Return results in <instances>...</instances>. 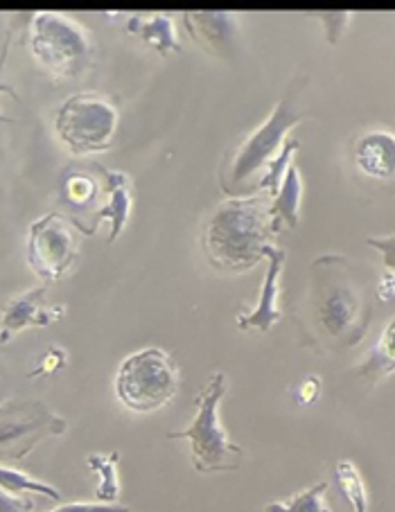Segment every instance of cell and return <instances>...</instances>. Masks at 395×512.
I'll use <instances>...</instances> for the list:
<instances>
[{
	"label": "cell",
	"instance_id": "obj_1",
	"mask_svg": "<svg viewBox=\"0 0 395 512\" xmlns=\"http://www.w3.org/2000/svg\"><path fill=\"white\" fill-rule=\"evenodd\" d=\"M274 235L265 197H235L217 206L210 215L201 235V246L215 269L242 273L265 258Z\"/></svg>",
	"mask_w": 395,
	"mask_h": 512
},
{
	"label": "cell",
	"instance_id": "obj_2",
	"mask_svg": "<svg viewBox=\"0 0 395 512\" xmlns=\"http://www.w3.org/2000/svg\"><path fill=\"white\" fill-rule=\"evenodd\" d=\"M314 319L323 337L339 348L362 341L371 321L366 291L350 276L348 262L337 255L314 262Z\"/></svg>",
	"mask_w": 395,
	"mask_h": 512
},
{
	"label": "cell",
	"instance_id": "obj_3",
	"mask_svg": "<svg viewBox=\"0 0 395 512\" xmlns=\"http://www.w3.org/2000/svg\"><path fill=\"white\" fill-rule=\"evenodd\" d=\"M226 395V375L215 373L208 384L195 397L197 416L192 425L183 431H172L170 440H188L192 465L201 474L208 472H233L240 467L244 449L228 438L219 420V404Z\"/></svg>",
	"mask_w": 395,
	"mask_h": 512
},
{
	"label": "cell",
	"instance_id": "obj_4",
	"mask_svg": "<svg viewBox=\"0 0 395 512\" xmlns=\"http://www.w3.org/2000/svg\"><path fill=\"white\" fill-rule=\"evenodd\" d=\"M34 59L57 79H75L93 64L91 34L84 25L59 12H37L30 19Z\"/></svg>",
	"mask_w": 395,
	"mask_h": 512
},
{
	"label": "cell",
	"instance_id": "obj_5",
	"mask_svg": "<svg viewBox=\"0 0 395 512\" xmlns=\"http://www.w3.org/2000/svg\"><path fill=\"white\" fill-rule=\"evenodd\" d=\"M179 391V370L168 352L147 348L122 361L116 375L118 400L134 413L168 406Z\"/></svg>",
	"mask_w": 395,
	"mask_h": 512
},
{
	"label": "cell",
	"instance_id": "obj_6",
	"mask_svg": "<svg viewBox=\"0 0 395 512\" xmlns=\"http://www.w3.org/2000/svg\"><path fill=\"white\" fill-rule=\"evenodd\" d=\"M120 113L113 100L98 93L70 95L55 116V131L73 156L98 154L116 140Z\"/></svg>",
	"mask_w": 395,
	"mask_h": 512
},
{
	"label": "cell",
	"instance_id": "obj_7",
	"mask_svg": "<svg viewBox=\"0 0 395 512\" xmlns=\"http://www.w3.org/2000/svg\"><path fill=\"white\" fill-rule=\"evenodd\" d=\"M303 86L305 79L289 86L287 93L276 104V109L271 111V116L233 149V154L228 156V170L224 174V181L231 179V185H237L251 179L253 174L265 170V165L280 152V147L287 140L285 136L289 134V129L303 120V111H298L296 107V97Z\"/></svg>",
	"mask_w": 395,
	"mask_h": 512
},
{
	"label": "cell",
	"instance_id": "obj_8",
	"mask_svg": "<svg viewBox=\"0 0 395 512\" xmlns=\"http://www.w3.org/2000/svg\"><path fill=\"white\" fill-rule=\"evenodd\" d=\"M73 226L59 210H52L30 226L28 262L43 285L50 287L75 264L79 242Z\"/></svg>",
	"mask_w": 395,
	"mask_h": 512
},
{
	"label": "cell",
	"instance_id": "obj_9",
	"mask_svg": "<svg viewBox=\"0 0 395 512\" xmlns=\"http://www.w3.org/2000/svg\"><path fill=\"white\" fill-rule=\"evenodd\" d=\"M66 420L41 402H7L0 406V449L10 458H25L43 438L61 436Z\"/></svg>",
	"mask_w": 395,
	"mask_h": 512
},
{
	"label": "cell",
	"instance_id": "obj_10",
	"mask_svg": "<svg viewBox=\"0 0 395 512\" xmlns=\"http://www.w3.org/2000/svg\"><path fill=\"white\" fill-rule=\"evenodd\" d=\"M46 291L48 285H41L7 305V310L0 314V343H7L25 328H46V325L64 319L66 305L48 307L43 303Z\"/></svg>",
	"mask_w": 395,
	"mask_h": 512
},
{
	"label": "cell",
	"instance_id": "obj_11",
	"mask_svg": "<svg viewBox=\"0 0 395 512\" xmlns=\"http://www.w3.org/2000/svg\"><path fill=\"white\" fill-rule=\"evenodd\" d=\"M190 37L210 55L231 59L237 50V14L233 12H186L183 14Z\"/></svg>",
	"mask_w": 395,
	"mask_h": 512
},
{
	"label": "cell",
	"instance_id": "obj_12",
	"mask_svg": "<svg viewBox=\"0 0 395 512\" xmlns=\"http://www.w3.org/2000/svg\"><path fill=\"white\" fill-rule=\"evenodd\" d=\"M353 163L366 179L395 181V131L375 127L364 131L353 143Z\"/></svg>",
	"mask_w": 395,
	"mask_h": 512
},
{
	"label": "cell",
	"instance_id": "obj_13",
	"mask_svg": "<svg viewBox=\"0 0 395 512\" xmlns=\"http://www.w3.org/2000/svg\"><path fill=\"white\" fill-rule=\"evenodd\" d=\"M265 258L269 260V267H267L265 282H262L258 305L256 310H251L249 314L237 316V328L240 330L269 332L280 319H283V312H280L278 307V298H280V273H283L285 251L271 244L267 246Z\"/></svg>",
	"mask_w": 395,
	"mask_h": 512
},
{
	"label": "cell",
	"instance_id": "obj_14",
	"mask_svg": "<svg viewBox=\"0 0 395 512\" xmlns=\"http://www.w3.org/2000/svg\"><path fill=\"white\" fill-rule=\"evenodd\" d=\"M104 188H107V201H104L102 210L98 213V222L102 219H111V233H109V244L116 242V237L122 233L127 219L131 215V206H134V194H131V183L127 174L120 172H109L100 167Z\"/></svg>",
	"mask_w": 395,
	"mask_h": 512
},
{
	"label": "cell",
	"instance_id": "obj_15",
	"mask_svg": "<svg viewBox=\"0 0 395 512\" xmlns=\"http://www.w3.org/2000/svg\"><path fill=\"white\" fill-rule=\"evenodd\" d=\"M127 32L134 34L149 48L156 50L161 57H168L172 52H181V43L174 28L172 14H152V16H129Z\"/></svg>",
	"mask_w": 395,
	"mask_h": 512
},
{
	"label": "cell",
	"instance_id": "obj_16",
	"mask_svg": "<svg viewBox=\"0 0 395 512\" xmlns=\"http://www.w3.org/2000/svg\"><path fill=\"white\" fill-rule=\"evenodd\" d=\"M301 201H303V179L296 165H289L283 183H280L278 192L269 203L271 222H274V231L280 233L283 226L296 228L298 217H301Z\"/></svg>",
	"mask_w": 395,
	"mask_h": 512
},
{
	"label": "cell",
	"instance_id": "obj_17",
	"mask_svg": "<svg viewBox=\"0 0 395 512\" xmlns=\"http://www.w3.org/2000/svg\"><path fill=\"white\" fill-rule=\"evenodd\" d=\"M102 183L95 179L93 174L79 170V172H66L64 181H61V199L66 206L75 213H86V210H95V224L98 222V213L104 206L102 201Z\"/></svg>",
	"mask_w": 395,
	"mask_h": 512
},
{
	"label": "cell",
	"instance_id": "obj_18",
	"mask_svg": "<svg viewBox=\"0 0 395 512\" xmlns=\"http://www.w3.org/2000/svg\"><path fill=\"white\" fill-rule=\"evenodd\" d=\"M355 373L371 384L382 382V379L395 373V316L384 325L380 339L364 357L362 364L355 368Z\"/></svg>",
	"mask_w": 395,
	"mask_h": 512
},
{
	"label": "cell",
	"instance_id": "obj_19",
	"mask_svg": "<svg viewBox=\"0 0 395 512\" xmlns=\"http://www.w3.org/2000/svg\"><path fill=\"white\" fill-rule=\"evenodd\" d=\"M118 461L120 454L111 452V454H91L86 458V465L100 476L98 488H95V499L98 503H107V506H113L120 497V479H118Z\"/></svg>",
	"mask_w": 395,
	"mask_h": 512
},
{
	"label": "cell",
	"instance_id": "obj_20",
	"mask_svg": "<svg viewBox=\"0 0 395 512\" xmlns=\"http://www.w3.org/2000/svg\"><path fill=\"white\" fill-rule=\"evenodd\" d=\"M335 479L339 492L353 506V512H368V490L359 467L348 458H341L335 463Z\"/></svg>",
	"mask_w": 395,
	"mask_h": 512
},
{
	"label": "cell",
	"instance_id": "obj_21",
	"mask_svg": "<svg viewBox=\"0 0 395 512\" xmlns=\"http://www.w3.org/2000/svg\"><path fill=\"white\" fill-rule=\"evenodd\" d=\"M328 481H321L285 501L267 503L265 512H332L326 503Z\"/></svg>",
	"mask_w": 395,
	"mask_h": 512
},
{
	"label": "cell",
	"instance_id": "obj_22",
	"mask_svg": "<svg viewBox=\"0 0 395 512\" xmlns=\"http://www.w3.org/2000/svg\"><path fill=\"white\" fill-rule=\"evenodd\" d=\"M0 490L12 494V497H19L23 492H34V494H43V497H48L52 501H61V492L57 488L32 479L30 474L7 465H0Z\"/></svg>",
	"mask_w": 395,
	"mask_h": 512
},
{
	"label": "cell",
	"instance_id": "obj_23",
	"mask_svg": "<svg viewBox=\"0 0 395 512\" xmlns=\"http://www.w3.org/2000/svg\"><path fill=\"white\" fill-rule=\"evenodd\" d=\"M298 147H301V143H298L296 138L285 140V145L280 147V152L271 158V161L265 165V170H262L258 190H267L269 194L278 192L280 183H283L285 174L289 170V165H294V156L298 152Z\"/></svg>",
	"mask_w": 395,
	"mask_h": 512
},
{
	"label": "cell",
	"instance_id": "obj_24",
	"mask_svg": "<svg viewBox=\"0 0 395 512\" xmlns=\"http://www.w3.org/2000/svg\"><path fill=\"white\" fill-rule=\"evenodd\" d=\"M66 364H68V352H66L64 348H59V346H50V348H46V352H43V355L39 357L37 366H34V368L30 370L28 377H30V379L50 377V375L59 373L61 368H66Z\"/></svg>",
	"mask_w": 395,
	"mask_h": 512
},
{
	"label": "cell",
	"instance_id": "obj_25",
	"mask_svg": "<svg viewBox=\"0 0 395 512\" xmlns=\"http://www.w3.org/2000/svg\"><path fill=\"white\" fill-rule=\"evenodd\" d=\"M307 16H312V19L321 21L323 25H326L328 41L332 43V46H335V43L339 41L341 32L346 30V25L350 23V19H353V14H350V12H328V14L326 12H312Z\"/></svg>",
	"mask_w": 395,
	"mask_h": 512
},
{
	"label": "cell",
	"instance_id": "obj_26",
	"mask_svg": "<svg viewBox=\"0 0 395 512\" xmlns=\"http://www.w3.org/2000/svg\"><path fill=\"white\" fill-rule=\"evenodd\" d=\"M321 388H323V382L319 375H307L294 391L296 406H312L316 400H319Z\"/></svg>",
	"mask_w": 395,
	"mask_h": 512
},
{
	"label": "cell",
	"instance_id": "obj_27",
	"mask_svg": "<svg viewBox=\"0 0 395 512\" xmlns=\"http://www.w3.org/2000/svg\"><path fill=\"white\" fill-rule=\"evenodd\" d=\"M366 244L382 253L384 269H395V233L380 235V237H366Z\"/></svg>",
	"mask_w": 395,
	"mask_h": 512
},
{
	"label": "cell",
	"instance_id": "obj_28",
	"mask_svg": "<svg viewBox=\"0 0 395 512\" xmlns=\"http://www.w3.org/2000/svg\"><path fill=\"white\" fill-rule=\"evenodd\" d=\"M50 512H129L127 506H107V503H61L59 508L50 510Z\"/></svg>",
	"mask_w": 395,
	"mask_h": 512
},
{
	"label": "cell",
	"instance_id": "obj_29",
	"mask_svg": "<svg viewBox=\"0 0 395 512\" xmlns=\"http://www.w3.org/2000/svg\"><path fill=\"white\" fill-rule=\"evenodd\" d=\"M375 294L382 300V303H391V300H395V269L382 271L380 280H377Z\"/></svg>",
	"mask_w": 395,
	"mask_h": 512
},
{
	"label": "cell",
	"instance_id": "obj_30",
	"mask_svg": "<svg viewBox=\"0 0 395 512\" xmlns=\"http://www.w3.org/2000/svg\"><path fill=\"white\" fill-rule=\"evenodd\" d=\"M34 503L30 499H21V497H12L0 490V512H32Z\"/></svg>",
	"mask_w": 395,
	"mask_h": 512
},
{
	"label": "cell",
	"instance_id": "obj_31",
	"mask_svg": "<svg viewBox=\"0 0 395 512\" xmlns=\"http://www.w3.org/2000/svg\"><path fill=\"white\" fill-rule=\"evenodd\" d=\"M7 50H10V37H7V41H5V46H3V52H0V73H3V66H5V59H7ZM0 93H7L10 97H14L16 102L21 100V95L16 93V88L14 86H10V84H3L0 82ZM0 122H3V125H10V118L7 116H3V113H0Z\"/></svg>",
	"mask_w": 395,
	"mask_h": 512
}]
</instances>
